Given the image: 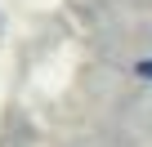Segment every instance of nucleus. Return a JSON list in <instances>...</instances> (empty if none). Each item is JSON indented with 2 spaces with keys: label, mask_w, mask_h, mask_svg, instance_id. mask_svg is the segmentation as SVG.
<instances>
[{
  "label": "nucleus",
  "mask_w": 152,
  "mask_h": 147,
  "mask_svg": "<svg viewBox=\"0 0 152 147\" xmlns=\"http://www.w3.org/2000/svg\"><path fill=\"white\" fill-rule=\"evenodd\" d=\"M134 76H139V80H152V58H139V62H134Z\"/></svg>",
  "instance_id": "1"
}]
</instances>
